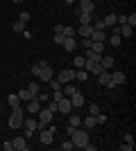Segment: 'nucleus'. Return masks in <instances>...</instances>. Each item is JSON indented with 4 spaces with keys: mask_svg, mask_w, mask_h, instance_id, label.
Here are the masks:
<instances>
[{
    "mask_svg": "<svg viewBox=\"0 0 136 151\" xmlns=\"http://www.w3.org/2000/svg\"><path fill=\"white\" fill-rule=\"evenodd\" d=\"M23 126V106L14 108L9 115V129H20Z\"/></svg>",
    "mask_w": 136,
    "mask_h": 151,
    "instance_id": "f257e3e1",
    "label": "nucleus"
},
{
    "mask_svg": "<svg viewBox=\"0 0 136 151\" xmlns=\"http://www.w3.org/2000/svg\"><path fill=\"white\" fill-rule=\"evenodd\" d=\"M71 140H73V145H75V149H82V147L89 142V133L86 131H73V135H71Z\"/></svg>",
    "mask_w": 136,
    "mask_h": 151,
    "instance_id": "f03ea898",
    "label": "nucleus"
},
{
    "mask_svg": "<svg viewBox=\"0 0 136 151\" xmlns=\"http://www.w3.org/2000/svg\"><path fill=\"white\" fill-rule=\"evenodd\" d=\"M36 115H39V126H45V124H50V122H52V115H55V113L48 111V108H39V113H36Z\"/></svg>",
    "mask_w": 136,
    "mask_h": 151,
    "instance_id": "7ed1b4c3",
    "label": "nucleus"
},
{
    "mask_svg": "<svg viewBox=\"0 0 136 151\" xmlns=\"http://www.w3.org/2000/svg\"><path fill=\"white\" fill-rule=\"evenodd\" d=\"M23 126H25V135H32L36 129H41V126H39V120H34V117H27V120H23Z\"/></svg>",
    "mask_w": 136,
    "mask_h": 151,
    "instance_id": "20e7f679",
    "label": "nucleus"
},
{
    "mask_svg": "<svg viewBox=\"0 0 136 151\" xmlns=\"http://www.w3.org/2000/svg\"><path fill=\"white\" fill-rule=\"evenodd\" d=\"M125 79H127V77H125V72H111V86H109V88L113 90L116 86H123Z\"/></svg>",
    "mask_w": 136,
    "mask_h": 151,
    "instance_id": "39448f33",
    "label": "nucleus"
},
{
    "mask_svg": "<svg viewBox=\"0 0 136 151\" xmlns=\"http://www.w3.org/2000/svg\"><path fill=\"white\" fill-rule=\"evenodd\" d=\"M39 108H41L39 97H32V99L27 101V113H30V115H36V113H39Z\"/></svg>",
    "mask_w": 136,
    "mask_h": 151,
    "instance_id": "423d86ee",
    "label": "nucleus"
},
{
    "mask_svg": "<svg viewBox=\"0 0 136 151\" xmlns=\"http://www.w3.org/2000/svg\"><path fill=\"white\" fill-rule=\"evenodd\" d=\"M75 79V70H61L59 72V81L61 83H71Z\"/></svg>",
    "mask_w": 136,
    "mask_h": 151,
    "instance_id": "0eeeda50",
    "label": "nucleus"
},
{
    "mask_svg": "<svg viewBox=\"0 0 136 151\" xmlns=\"http://www.w3.org/2000/svg\"><path fill=\"white\" fill-rule=\"evenodd\" d=\"M57 104H59V113H71V111H73V104H71L68 97H61Z\"/></svg>",
    "mask_w": 136,
    "mask_h": 151,
    "instance_id": "6e6552de",
    "label": "nucleus"
},
{
    "mask_svg": "<svg viewBox=\"0 0 136 151\" xmlns=\"http://www.w3.org/2000/svg\"><path fill=\"white\" fill-rule=\"evenodd\" d=\"M68 99H71L73 108H82V106H84V95H82V93H75V95H71Z\"/></svg>",
    "mask_w": 136,
    "mask_h": 151,
    "instance_id": "1a4fd4ad",
    "label": "nucleus"
},
{
    "mask_svg": "<svg viewBox=\"0 0 136 151\" xmlns=\"http://www.w3.org/2000/svg\"><path fill=\"white\" fill-rule=\"evenodd\" d=\"M93 9H95L93 0H79V7H77V12H89V14H93Z\"/></svg>",
    "mask_w": 136,
    "mask_h": 151,
    "instance_id": "9d476101",
    "label": "nucleus"
},
{
    "mask_svg": "<svg viewBox=\"0 0 136 151\" xmlns=\"http://www.w3.org/2000/svg\"><path fill=\"white\" fill-rule=\"evenodd\" d=\"M97 81H100V86H107V88H109V86H111V72H109V70L100 72V75H97Z\"/></svg>",
    "mask_w": 136,
    "mask_h": 151,
    "instance_id": "9b49d317",
    "label": "nucleus"
},
{
    "mask_svg": "<svg viewBox=\"0 0 136 151\" xmlns=\"http://www.w3.org/2000/svg\"><path fill=\"white\" fill-rule=\"evenodd\" d=\"M91 41H100V43H107V32L104 29H93V34H91Z\"/></svg>",
    "mask_w": 136,
    "mask_h": 151,
    "instance_id": "f8f14e48",
    "label": "nucleus"
},
{
    "mask_svg": "<svg viewBox=\"0 0 136 151\" xmlns=\"http://www.w3.org/2000/svg\"><path fill=\"white\" fill-rule=\"evenodd\" d=\"M77 18H79V23H82V25H89V23H93V14H89V12H77Z\"/></svg>",
    "mask_w": 136,
    "mask_h": 151,
    "instance_id": "ddd939ff",
    "label": "nucleus"
},
{
    "mask_svg": "<svg viewBox=\"0 0 136 151\" xmlns=\"http://www.w3.org/2000/svg\"><path fill=\"white\" fill-rule=\"evenodd\" d=\"M61 45H64V50L73 52L75 47H77V43H75V36H66V38H64V43H61Z\"/></svg>",
    "mask_w": 136,
    "mask_h": 151,
    "instance_id": "4468645a",
    "label": "nucleus"
},
{
    "mask_svg": "<svg viewBox=\"0 0 136 151\" xmlns=\"http://www.w3.org/2000/svg\"><path fill=\"white\" fill-rule=\"evenodd\" d=\"M12 145H14V149H16V151H25V149H27L25 138H14V140H12Z\"/></svg>",
    "mask_w": 136,
    "mask_h": 151,
    "instance_id": "2eb2a0df",
    "label": "nucleus"
},
{
    "mask_svg": "<svg viewBox=\"0 0 136 151\" xmlns=\"http://www.w3.org/2000/svg\"><path fill=\"white\" fill-rule=\"evenodd\" d=\"M39 77H41V81H50V79H52V68H50V65H45V68H41Z\"/></svg>",
    "mask_w": 136,
    "mask_h": 151,
    "instance_id": "dca6fc26",
    "label": "nucleus"
},
{
    "mask_svg": "<svg viewBox=\"0 0 136 151\" xmlns=\"http://www.w3.org/2000/svg\"><path fill=\"white\" fill-rule=\"evenodd\" d=\"M75 34H79V36H91V34H93V27H91V23H89V25H82V27H79V29H75Z\"/></svg>",
    "mask_w": 136,
    "mask_h": 151,
    "instance_id": "f3484780",
    "label": "nucleus"
},
{
    "mask_svg": "<svg viewBox=\"0 0 136 151\" xmlns=\"http://www.w3.org/2000/svg\"><path fill=\"white\" fill-rule=\"evenodd\" d=\"M52 138H55V133H52V131H48V129L41 131V142H43V145H52Z\"/></svg>",
    "mask_w": 136,
    "mask_h": 151,
    "instance_id": "a211bd4d",
    "label": "nucleus"
},
{
    "mask_svg": "<svg viewBox=\"0 0 136 151\" xmlns=\"http://www.w3.org/2000/svg\"><path fill=\"white\" fill-rule=\"evenodd\" d=\"M100 65L104 70H111L113 68V57H100Z\"/></svg>",
    "mask_w": 136,
    "mask_h": 151,
    "instance_id": "6ab92c4d",
    "label": "nucleus"
},
{
    "mask_svg": "<svg viewBox=\"0 0 136 151\" xmlns=\"http://www.w3.org/2000/svg\"><path fill=\"white\" fill-rule=\"evenodd\" d=\"M120 27V36H134V27H129L127 23L125 25H118Z\"/></svg>",
    "mask_w": 136,
    "mask_h": 151,
    "instance_id": "aec40b11",
    "label": "nucleus"
},
{
    "mask_svg": "<svg viewBox=\"0 0 136 151\" xmlns=\"http://www.w3.org/2000/svg\"><path fill=\"white\" fill-rule=\"evenodd\" d=\"M61 93H64V97H71V95H75L77 90H75V86H71V83H64V86H61Z\"/></svg>",
    "mask_w": 136,
    "mask_h": 151,
    "instance_id": "412c9836",
    "label": "nucleus"
},
{
    "mask_svg": "<svg viewBox=\"0 0 136 151\" xmlns=\"http://www.w3.org/2000/svg\"><path fill=\"white\" fill-rule=\"evenodd\" d=\"M107 41H109L111 47H118V45H120V41H123V36H116V34H111V36H107Z\"/></svg>",
    "mask_w": 136,
    "mask_h": 151,
    "instance_id": "4be33fe9",
    "label": "nucleus"
},
{
    "mask_svg": "<svg viewBox=\"0 0 136 151\" xmlns=\"http://www.w3.org/2000/svg\"><path fill=\"white\" fill-rule=\"evenodd\" d=\"M102 23H104V27H113L116 25V14H109L107 18H102Z\"/></svg>",
    "mask_w": 136,
    "mask_h": 151,
    "instance_id": "5701e85b",
    "label": "nucleus"
},
{
    "mask_svg": "<svg viewBox=\"0 0 136 151\" xmlns=\"http://www.w3.org/2000/svg\"><path fill=\"white\" fill-rule=\"evenodd\" d=\"M7 101H9V106H12V108H18V106H20L18 95H9V97H7Z\"/></svg>",
    "mask_w": 136,
    "mask_h": 151,
    "instance_id": "b1692460",
    "label": "nucleus"
},
{
    "mask_svg": "<svg viewBox=\"0 0 136 151\" xmlns=\"http://www.w3.org/2000/svg\"><path fill=\"white\" fill-rule=\"evenodd\" d=\"M27 90H30V95H32V97H36V95L41 93V86L34 81V83H30V86H27Z\"/></svg>",
    "mask_w": 136,
    "mask_h": 151,
    "instance_id": "393cba45",
    "label": "nucleus"
},
{
    "mask_svg": "<svg viewBox=\"0 0 136 151\" xmlns=\"http://www.w3.org/2000/svg\"><path fill=\"white\" fill-rule=\"evenodd\" d=\"M86 77H89V72H86V70H75V79H77V81H86Z\"/></svg>",
    "mask_w": 136,
    "mask_h": 151,
    "instance_id": "a878e982",
    "label": "nucleus"
},
{
    "mask_svg": "<svg viewBox=\"0 0 136 151\" xmlns=\"http://www.w3.org/2000/svg\"><path fill=\"white\" fill-rule=\"evenodd\" d=\"M84 61H86V59H84V54H77V57H75V59H73V63H75V68H84Z\"/></svg>",
    "mask_w": 136,
    "mask_h": 151,
    "instance_id": "bb28decb",
    "label": "nucleus"
},
{
    "mask_svg": "<svg viewBox=\"0 0 136 151\" xmlns=\"http://www.w3.org/2000/svg\"><path fill=\"white\" fill-rule=\"evenodd\" d=\"M48 83H50V88H52V93H55V90H61V86H64V83L59 81V79H55V77H52V79H50V81H48Z\"/></svg>",
    "mask_w": 136,
    "mask_h": 151,
    "instance_id": "cd10ccee",
    "label": "nucleus"
},
{
    "mask_svg": "<svg viewBox=\"0 0 136 151\" xmlns=\"http://www.w3.org/2000/svg\"><path fill=\"white\" fill-rule=\"evenodd\" d=\"M18 99L20 101H30V99H32V95H30V90H20V93H18Z\"/></svg>",
    "mask_w": 136,
    "mask_h": 151,
    "instance_id": "c85d7f7f",
    "label": "nucleus"
},
{
    "mask_svg": "<svg viewBox=\"0 0 136 151\" xmlns=\"http://www.w3.org/2000/svg\"><path fill=\"white\" fill-rule=\"evenodd\" d=\"M45 108H48V111H52V113H59V104H57L55 99L48 101V106H45Z\"/></svg>",
    "mask_w": 136,
    "mask_h": 151,
    "instance_id": "c756f323",
    "label": "nucleus"
},
{
    "mask_svg": "<svg viewBox=\"0 0 136 151\" xmlns=\"http://www.w3.org/2000/svg\"><path fill=\"white\" fill-rule=\"evenodd\" d=\"M95 124H97V122H95V115H89V117L84 120V126H89V129H93Z\"/></svg>",
    "mask_w": 136,
    "mask_h": 151,
    "instance_id": "7c9ffc66",
    "label": "nucleus"
},
{
    "mask_svg": "<svg viewBox=\"0 0 136 151\" xmlns=\"http://www.w3.org/2000/svg\"><path fill=\"white\" fill-rule=\"evenodd\" d=\"M61 149H64V151H73V149H75L73 140H64V142H61Z\"/></svg>",
    "mask_w": 136,
    "mask_h": 151,
    "instance_id": "2f4dec72",
    "label": "nucleus"
},
{
    "mask_svg": "<svg viewBox=\"0 0 136 151\" xmlns=\"http://www.w3.org/2000/svg\"><path fill=\"white\" fill-rule=\"evenodd\" d=\"M25 25H27V23H23V20H16V23H14V32H25Z\"/></svg>",
    "mask_w": 136,
    "mask_h": 151,
    "instance_id": "473e14b6",
    "label": "nucleus"
},
{
    "mask_svg": "<svg viewBox=\"0 0 136 151\" xmlns=\"http://www.w3.org/2000/svg\"><path fill=\"white\" fill-rule=\"evenodd\" d=\"M68 122H71V126H79V124H82V117H79V115H71V120H68Z\"/></svg>",
    "mask_w": 136,
    "mask_h": 151,
    "instance_id": "72a5a7b5",
    "label": "nucleus"
},
{
    "mask_svg": "<svg viewBox=\"0 0 136 151\" xmlns=\"http://www.w3.org/2000/svg\"><path fill=\"white\" fill-rule=\"evenodd\" d=\"M89 113H91V115H97V113H102V111H100V106H97L95 101H93V104L89 106Z\"/></svg>",
    "mask_w": 136,
    "mask_h": 151,
    "instance_id": "f704fd0d",
    "label": "nucleus"
},
{
    "mask_svg": "<svg viewBox=\"0 0 136 151\" xmlns=\"http://www.w3.org/2000/svg\"><path fill=\"white\" fill-rule=\"evenodd\" d=\"M61 34H64V36H75V27H64Z\"/></svg>",
    "mask_w": 136,
    "mask_h": 151,
    "instance_id": "c9c22d12",
    "label": "nucleus"
},
{
    "mask_svg": "<svg viewBox=\"0 0 136 151\" xmlns=\"http://www.w3.org/2000/svg\"><path fill=\"white\" fill-rule=\"evenodd\" d=\"M120 151H134V142H125V145H120Z\"/></svg>",
    "mask_w": 136,
    "mask_h": 151,
    "instance_id": "e433bc0d",
    "label": "nucleus"
},
{
    "mask_svg": "<svg viewBox=\"0 0 136 151\" xmlns=\"http://www.w3.org/2000/svg\"><path fill=\"white\" fill-rule=\"evenodd\" d=\"M91 27H93V29H107L102 20H95V23H91Z\"/></svg>",
    "mask_w": 136,
    "mask_h": 151,
    "instance_id": "4c0bfd02",
    "label": "nucleus"
},
{
    "mask_svg": "<svg viewBox=\"0 0 136 151\" xmlns=\"http://www.w3.org/2000/svg\"><path fill=\"white\" fill-rule=\"evenodd\" d=\"M127 25H129V27H136V14L127 16Z\"/></svg>",
    "mask_w": 136,
    "mask_h": 151,
    "instance_id": "58836bf2",
    "label": "nucleus"
},
{
    "mask_svg": "<svg viewBox=\"0 0 136 151\" xmlns=\"http://www.w3.org/2000/svg\"><path fill=\"white\" fill-rule=\"evenodd\" d=\"M95 122H97V124H104V122H107V115L97 113V115H95Z\"/></svg>",
    "mask_w": 136,
    "mask_h": 151,
    "instance_id": "ea45409f",
    "label": "nucleus"
},
{
    "mask_svg": "<svg viewBox=\"0 0 136 151\" xmlns=\"http://www.w3.org/2000/svg\"><path fill=\"white\" fill-rule=\"evenodd\" d=\"M91 72H95V75H100V72H104V68H102V65H100V63H95V65H93V70H91Z\"/></svg>",
    "mask_w": 136,
    "mask_h": 151,
    "instance_id": "a19ab883",
    "label": "nucleus"
},
{
    "mask_svg": "<svg viewBox=\"0 0 136 151\" xmlns=\"http://www.w3.org/2000/svg\"><path fill=\"white\" fill-rule=\"evenodd\" d=\"M64 34H55V43H57V45H61V43H64Z\"/></svg>",
    "mask_w": 136,
    "mask_h": 151,
    "instance_id": "79ce46f5",
    "label": "nucleus"
},
{
    "mask_svg": "<svg viewBox=\"0 0 136 151\" xmlns=\"http://www.w3.org/2000/svg\"><path fill=\"white\" fill-rule=\"evenodd\" d=\"M91 43H93V41H91L89 36H86V38H82V45H84V50H89V47H91Z\"/></svg>",
    "mask_w": 136,
    "mask_h": 151,
    "instance_id": "37998d69",
    "label": "nucleus"
},
{
    "mask_svg": "<svg viewBox=\"0 0 136 151\" xmlns=\"http://www.w3.org/2000/svg\"><path fill=\"white\" fill-rule=\"evenodd\" d=\"M30 72H32V75H34V77H39V72H41V68H39V65H32V70H30Z\"/></svg>",
    "mask_w": 136,
    "mask_h": 151,
    "instance_id": "c03bdc74",
    "label": "nucleus"
},
{
    "mask_svg": "<svg viewBox=\"0 0 136 151\" xmlns=\"http://www.w3.org/2000/svg\"><path fill=\"white\" fill-rule=\"evenodd\" d=\"M18 20H23V23H27V20H30V14H27V12H23V14H20V18Z\"/></svg>",
    "mask_w": 136,
    "mask_h": 151,
    "instance_id": "a18cd8bd",
    "label": "nucleus"
},
{
    "mask_svg": "<svg viewBox=\"0 0 136 151\" xmlns=\"http://www.w3.org/2000/svg\"><path fill=\"white\" fill-rule=\"evenodd\" d=\"M2 149H5V151H14V145H12V142H5V145H2Z\"/></svg>",
    "mask_w": 136,
    "mask_h": 151,
    "instance_id": "49530a36",
    "label": "nucleus"
},
{
    "mask_svg": "<svg viewBox=\"0 0 136 151\" xmlns=\"http://www.w3.org/2000/svg\"><path fill=\"white\" fill-rule=\"evenodd\" d=\"M64 2H66V5H73V2H75V0H64Z\"/></svg>",
    "mask_w": 136,
    "mask_h": 151,
    "instance_id": "de8ad7c7",
    "label": "nucleus"
},
{
    "mask_svg": "<svg viewBox=\"0 0 136 151\" xmlns=\"http://www.w3.org/2000/svg\"><path fill=\"white\" fill-rule=\"evenodd\" d=\"M14 2H23V0H14Z\"/></svg>",
    "mask_w": 136,
    "mask_h": 151,
    "instance_id": "09e8293b",
    "label": "nucleus"
}]
</instances>
